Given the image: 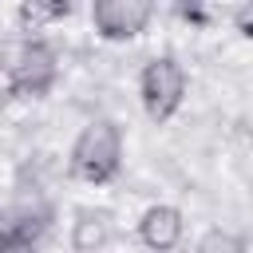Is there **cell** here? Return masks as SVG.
Returning <instances> with one entry per match:
<instances>
[{"label": "cell", "mask_w": 253, "mask_h": 253, "mask_svg": "<svg viewBox=\"0 0 253 253\" xmlns=\"http://www.w3.org/2000/svg\"><path fill=\"white\" fill-rule=\"evenodd\" d=\"M123 170V130L115 119H91L83 123V130L75 134L71 142V154H67V174L75 182H87V186H107L115 182Z\"/></svg>", "instance_id": "1"}, {"label": "cell", "mask_w": 253, "mask_h": 253, "mask_svg": "<svg viewBox=\"0 0 253 253\" xmlns=\"http://www.w3.org/2000/svg\"><path fill=\"white\" fill-rule=\"evenodd\" d=\"M186 67L174 59V55H154L142 63L138 71V99H142V111L150 123H170L182 103H186Z\"/></svg>", "instance_id": "2"}, {"label": "cell", "mask_w": 253, "mask_h": 253, "mask_svg": "<svg viewBox=\"0 0 253 253\" xmlns=\"http://www.w3.org/2000/svg\"><path fill=\"white\" fill-rule=\"evenodd\" d=\"M59 79V55L47 40H24L12 67H8V91L20 99H43Z\"/></svg>", "instance_id": "3"}, {"label": "cell", "mask_w": 253, "mask_h": 253, "mask_svg": "<svg viewBox=\"0 0 253 253\" xmlns=\"http://www.w3.org/2000/svg\"><path fill=\"white\" fill-rule=\"evenodd\" d=\"M154 20V0H91L95 36L107 43L138 40Z\"/></svg>", "instance_id": "4"}, {"label": "cell", "mask_w": 253, "mask_h": 253, "mask_svg": "<svg viewBox=\"0 0 253 253\" xmlns=\"http://www.w3.org/2000/svg\"><path fill=\"white\" fill-rule=\"evenodd\" d=\"M182 233H186V217H182L178 206L154 202L138 217V241L146 249H158V253L162 249H174V245H182Z\"/></svg>", "instance_id": "5"}, {"label": "cell", "mask_w": 253, "mask_h": 253, "mask_svg": "<svg viewBox=\"0 0 253 253\" xmlns=\"http://www.w3.org/2000/svg\"><path fill=\"white\" fill-rule=\"evenodd\" d=\"M51 213L47 210H16L8 221L0 217V249H28L43 237Z\"/></svg>", "instance_id": "6"}, {"label": "cell", "mask_w": 253, "mask_h": 253, "mask_svg": "<svg viewBox=\"0 0 253 253\" xmlns=\"http://www.w3.org/2000/svg\"><path fill=\"white\" fill-rule=\"evenodd\" d=\"M115 241V225L103 210H79L75 221H71V249L79 253H91V249H103Z\"/></svg>", "instance_id": "7"}, {"label": "cell", "mask_w": 253, "mask_h": 253, "mask_svg": "<svg viewBox=\"0 0 253 253\" xmlns=\"http://www.w3.org/2000/svg\"><path fill=\"white\" fill-rule=\"evenodd\" d=\"M71 12H75V0H20V28L32 36V32L71 16Z\"/></svg>", "instance_id": "8"}, {"label": "cell", "mask_w": 253, "mask_h": 253, "mask_svg": "<svg viewBox=\"0 0 253 253\" xmlns=\"http://www.w3.org/2000/svg\"><path fill=\"white\" fill-rule=\"evenodd\" d=\"M174 12H178L186 24H194V28H210V24L217 20L213 0H174Z\"/></svg>", "instance_id": "9"}, {"label": "cell", "mask_w": 253, "mask_h": 253, "mask_svg": "<svg viewBox=\"0 0 253 253\" xmlns=\"http://www.w3.org/2000/svg\"><path fill=\"white\" fill-rule=\"evenodd\" d=\"M198 249H202V253H241V249H245V237H237V233H229V229H210V233L198 241Z\"/></svg>", "instance_id": "10"}]
</instances>
